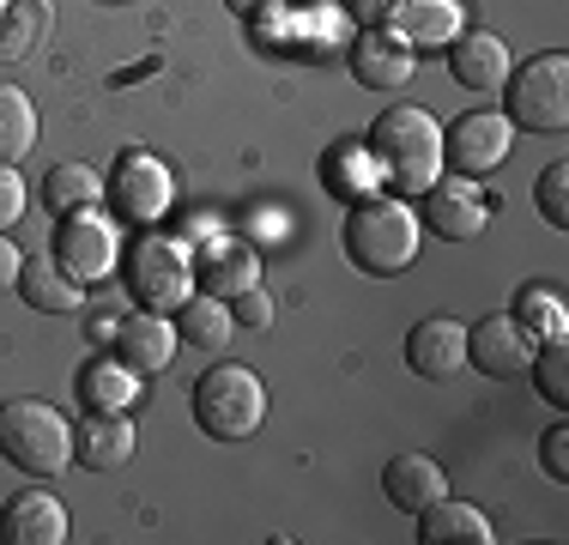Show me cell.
Here are the masks:
<instances>
[{
  "mask_svg": "<svg viewBox=\"0 0 569 545\" xmlns=\"http://www.w3.org/2000/svg\"><path fill=\"white\" fill-rule=\"evenodd\" d=\"M539 212H546V225L569 230V164H551L539 176Z\"/></svg>",
  "mask_w": 569,
  "mask_h": 545,
  "instance_id": "obj_31",
  "label": "cell"
},
{
  "mask_svg": "<svg viewBox=\"0 0 569 545\" xmlns=\"http://www.w3.org/2000/svg\"><path fill=\"white\" fill-rule=\"evenodd\" d=\"M79 406L86 413H128L140 400V376L128 370L121 358H86L79 364Z\"/></svg>",
  "mask_w": 569,
  "mask_h": 545,
  "instance_id": "obj_22",
  "label": "cell"
},
{
  "mask_svg": "<svg viewBox=\"0 0 569 545\" xmlns=\"http://www.w3.org/2000/svg\"><path fill=\"white\" fill-rule=\"evenodd\" d=\"M539 467L551 473V479H569V425H551L546 436H539Z\"/></svg>",
  "mask_w": 569,
  "mask_h": 545,
  "instance_id": "obj_33",
  "label": "cell"
},
{
  "mask_svg": "<svg viewBox=\"0 0 569 545\" xmlns=\"http://www.w3.org/2000/svg\"><path fill=\"white\" fill-rule=\"evenodd\" d=\"M121 272H128V291L140 297V309H158V316H176L182 297H194V255L176 237H158V230H146L133 242Z\"/></svg>",
  "mask_w": 569,
  "mask_h": 545,
  "instance_id": "obj_6",
  "label": "cell"
},
{
  "mask_svg": "<svg viewBox=\"0 0 569 545\" xmlns=\"http://www.w3.org/2000/svg\"><path fill=\"white\" fill-rule=\"evenodd\" d=\"M509 67H515V54H509L503 37H491V31H460L449 43V73L467 91H479V98H497V91H503Z\"/></svg>",
  "mask_w": 569,
  "mask_h": 545,
  "instance_id": "obj_17",
  "label": "cell"
},
{
  "mask_svg": "<svg viewBox=\"0 0 569 545\" xmlns=\"http://www.w3.org/2000/svg\"><path fill=\"white\" fill-rule=\"evenodd\" d=\"M37 146V103L19 86H0V164H19Z\"/></svg>",
  "mask_w": 569,
  "mask_h": 545,
  "instance_id": "obj_27",
  "label": "cell"
},
{
  "mask_svg": "<svg viewBox=\"0 0 569 545\" xmlns=\"http://www.w3.org/2000/svg\"><path fill=\"white\" fill-rule=\"evenodd\" d=\"M0 455L24 479H56L73 460V425L49 400H7L0 406Z\"/></svg>",
  "mask_w": 569,
  "mask_h": 545,
  "instance_id": "obj_4",
  "label": "cell"
},
{
  "mask_svg": "<svg viewBox=\"0 0 569 545\" xmlns=\"http://www.w3.org/2000/svg\"><path fill=\"white\" fill-rule=\"evenodd\" d=\"M509 316L521 321L533 339H563V327H569L563 304L546 291V285H521V291H515V309H509Z\"/></svg>",
  "mask_w": 569,
  "mask_h": 545,
  "instance_id": "obj_29",
  "label": "cell"
},
{
  "mask_svg": "<svg viewBox=\"0 0 569 545\" xmlns=\"http://www.w3.org/2000/svg\"><path fill=\"white\" fill-rule=\"evenodd\" d=\"M418 225H430L449 242H472L491 225V195H485L472 176H437V182L425 188V218H418Z\"/></svg>",
  "mask_w": 569,
  "mask_h": 545,
  "instance_id": "obj_10",
  "label": "cell"
},
{
  "mask_svg": "<svg viewBox=\"0 0 569 545\" xmlns=\"http://www.w3.org/2000/svg\"><path fill=\"white\" fill-rule=\"evenodd\" d=\"M533 388L546 394L551 406H569V346L563 339H539V351H533Z\"/></svg>",
  "mask_w": 569,
  "mask_h": 545,
  "instance_id": "obj_30",
  "label": "cell"
},
{
  "mask_svg": "<svg viewBox=\"0 0 569 545\" xmlns=\"http://www.w3.org/2000/svg\"><path fill=\"white\" fill-rule=\"evenodd\" d=\"M12 291H19L37 316H73V309H86V285L67 279L56 255H24V261H19V285H12Z\"/></svg>",
  "mask_w": 569,
  "mask_h": 545,
  "instance_id": "obj_19",
  "label": "cell"
},
{
  "mask_svg": "<svg viewBox=\"0 0 569 545\" xmlns=\"http://www.w3.org/2000/svg\"><path fill=\"white\" fill-rule=\"evenodd\" d=\"M230 12H237V19H261V12H273L279 0H224Z\"/></svg>",
  "mask_w": 569,
  "mask_h": 545,
  "instance_id": "obj_37",
  "label": "cell"
},
{
  "mask_svg": "<svg viewBox=\"0 0 569 545\" xmlns=\"http://www.w3.org/2000/svg\"><path fill=\"white\" fill-rule=\"evenodd\" d=\"M418 212L406 207L400 195H363L346 207V225H340V242H346V261L370 279H395L418 261Z\"/></svg>",
  "mask_w": 569,
  "mask_h": 545,
  "instance_id": "obj_2",
  "label": "cell"
},
{
  "mask_svg": "<svg viewBox=\"0 0 569 545\" xmlns=\"http://www.w3.org/2000/svg\"><path fill=\"white\" fill-rule=\"evenodd\" d=\"M321 182L346 200H363V195H376V164L363 146H333V152L321 158Z\"/></svg>",
  "mask_w": 569,
  "mask_h": 545,
  "instance_id": "obj_28",
  "label": "cell"
},
{
  "mask_svg": "<svg viewBox=\"0 0 569 545\" xmlns=\"http://www.w3.org/2000/svg\"><path fill=\"white\" fill-rule=\"evenodd\" d=\"M346 61H351V79H358L363 91H400L418 67V49L406 43L395 24H363V31L351 37Z\"/></svg>",
  "mask_w": 569,
  "mask_h": 545,
  "instance_id": "obj_12",
  "label": "cell"
},
{
  "mask_svg": "<svg viewBox=\"0 0 569 545\" xmlns=\"http://www.w3.org/2000/svg\"><path fill=\"white\" fill-rule=\"evenodd\" d=\"M176 321L170 316H158V309H133L128 321H116V358L128 364L133 376H164L170 370V358H176Z\"/></svg>",
  "mask_w": 569,
  "mask_h": 545,
  "instance_id": "obj_14",
  "label": "cell"
},
{
  "mask_svg": "<svg viewBox=\"0 0 569 545\" xmlns=\"http://www.w3.org/2000/svg\"><path fill=\"white\" fill-rule=\"evenodd\" d=\"M418 539L425 545H491V515L472 509L460 497H437L430 509H418Z\"/></svg>",
  "mask_w": 569,
  "mask_h": 545,
  "instance_id": "obj_21",
  "label": "cell"
},
{
  "mask_svg": "<svg viewBox=\"0 0 569 545\" xmlns=\"http://www.w3.org/2000/svg\"><path fill=\"white\" fill-rule=\"evenodd\" d=\"M388 24H395L412 49H437V43H455L460 37V7L455 0H400V12Z\"/></svg>",
  "mask_w": 569,
  "mask_h": 545,
  "instance_id": "obj_25",
  "label": "cell"
},
{
  "mask_svg": "<svg viewBox=\"0 0 569 545\" xmlns=\"http://www.w3.org/2000/svg\"><path fill=\"white\" fill-rule=\"evenodd\" d=\"M515 121L503 109H467L442 128V164H455V176H485L509 158Z\"/></svg>",
  "mask_w": 569,
  "mask_h": 545,
  "instance_id": "obj_8",
  "label": "cell"
},
{
  "mask_svg": "<svg viewBox=\"0 0 569 545\" xmlns=\"http://www.w3.org/2000/svg\"><path fill=\"white\" fill-rule=\"evenodd\" d=\"M194 285L207 297H242L249 285H261V255L249 249L242 237H212L207 249L194 255Z\"/></svg>",
  "mask_w": 569,
  "mask_h": 545,
  "instance_id": "obj_16",
  "label": "cell"
},
{
  "mask_svg": "<svg viewBox=\"0 0 569 545\" xmlns=\"http://www.w3.org/2000/svg\"><path fill=\"white\" fill-rule=\"evenodd\" d=\"M363 152L376 164V182H388V195H425L442 176V121L418 103H388L370 121Z\"/></svg>",
  "mask_w": 569,
  "mask_h": 545,
  "instance_id": "obj_1",
  "label": "cell"
},
{
  "mask_svg": "<svg viewBox=\"0 0 569 545\" xmlns=\"http://www.w3.org/2000/svg\"><path fill=\"white\" fill-rule=\"evenodd\" d=\"M19 242H7V230H0V291H12V285H19Z\"/></svg>",
  "mask_w": 569,
  "mask_h": 545,
  "instance_id": "obj_36",
  "label": "cell"
},
{
  "mask_svg": "<svg viewBox=\"0 0 569 545\" xmlns=\"http://www.w3.org/2000/svg\"><path fill=\"white\" fill-rule=\"evenodd\" d=\"M406 364H412V376L425 382H449L467 370V327L455 316H425L406 334Z\"/></svg>",
  "mask_w": 569,
  "mask_h": 545,
  "instance_id": "obj_15",
  "label": "cell"
},
{
  "mask_svg": "<svg viewBox=\"0 0 569 545\" xmlns=\"http://www.w3.org/2000/svg\"><path fill=\"white\" fill-rule=\"evenodd\" d=\"M170 195H176L170 164L158 152H146V146H128V152L110 164V176H103V200H110L128 225H152V218H164Z\"/></svg>",
  "mask_w": 569,
  "mask_h": 545,
  "instance_id": "obj_7",
  "label": "cell"
},
{
  "mask_svg": "<svg viewBox=\"0 0 569 545\" xmlns=\"http://www.w3.org/2000/svg\"><path fill=\"white\" fill-rule=\"evenodd\" d=\"M56 31V7L49 0H7L0 7V61H24Z\"/></svg>",
  "mask_w": 569,
  "mask_h": 545,
  "instance_id": "obj_23",
  "label": "cell"
},
{
  "mask_svg": "<svg viewBox=\"0 0 569 545\" xmlns=\"http://www.w3.org/2000/svg\"><path fill=\"white\" fill-rule=\"evenodd\" d=\"M133 443H140V430H133L128 413H86V425H73V460L86 473H116L133 460Z\"/></svg>",
  "mask_w": 569,
  "mask_h": 545,
  "instance_id": "obj_18",
  "label": "cell"
},
{
  "mask_svg": "<svg viewBox=\"0 0 569 545\" xmlns=\"http://www.w3.org/2000/svg\"><path fill=\"white\" fill-rule=\"evenodd\" d=\"M503 116L527 133H563L569 128V61L563 54H533L527 67H509Z\"/></svg>",
  "mask_w": 569,
  "mask_h": 545,
  "instance_id": "obj_5",
  "label": "cell"
},
{
  "mask_svg": "<svg viewBox=\"0 0 569 545\" xmlns=\"http://www.w3.org/2000/svg\"><path fill=\"white\" fill-rule=\"evenodd\" d=\"M533 351H539V339L515 316H485L467 327V364L491 382H521L533 370Z\"/></svg>",
  "mask_w": 569,
  "mask_h": 545,
  "instance_id": "obj_9",
  "label": "cell"
},
{
  "mask_svg": "<svg viewBox=\"0 0 569 545\" xmlns=\"http://www.w3.org/2000/svg\"><path fill=\"white\" fill-rule=\"evenodd\" d=\"M56 261H61L67 279H79V285L110 279L116 261H121L110 218H98V212H67L61 230H56Z\"/></svg>",
  "mask_w": 569,
  "mask_h": 545,
  "instance_id": "obj_11",
  "label": "cell"
},
{
  "mask_svg": "<svg viewBox=\"0 0 569 545\" xmlns=\"http://www.w3.org/2000/svg\"><path fill=\"white\" fill-rule=\"evenodd\" d=\"M188 406H194V425L207 430L212 443H249L267 418V388H261V376L242 370V364H212V370L194 382Z\"/></svg>",
  "mask_w": 569,
  "mask_h": 545,
  "instance_id": "obj_3",
  "label": "cell"
},
{
  "mask_svg": "<svg viewBox=\"0 0 569 545\" xmlns=\"http://www.w3.org/2000/svg\"><path fill=\"white\" fill-rule=\"evenodd\" d=\"M170 321H176V339L194 346V351H219V346H230V334H237L230 304H224V297H207V291L182 297V309H176Z\"/></svg>",
  "mask_w": 569,
  "mask_h": 545,
  "instance_id": "obj_24",
  "label": "cell"
},
{
  "mask_svg": "<svg viewBox=\"0 0 569 545\" xmlns=\"http://www.w3.org/2000/svg\"><path fill=\"white\" fill-rule=\"evenodd\" d=\"M0 7H7V0H0Z\"/></svg>",
  "mask_w": 569,
  "mask_h": 545,
  "instance_id": "obj_38",
  "label": "cell"
},
{
  "mask_svg": "<svg viewBox=\"0 0 569 545\" xmlns=\"http://www.w3.org/2000/svg\"><path fill=\"white\" fill-rule=\"evenodd\" d=\"M43 200H49V212H98V200H103V176L91 170V164H49V176H43Z\"/></svg>",
  "mask_w": 569,
  "mask_h": 545,
  "instance_id": "obj_26",
  "label": "cell"
},
{
  "mask_svg": "<svg viewBox=\"0 0 569 545\" xmlns=\"http://www.w3.org/2000/svg\"><path fill=\"white\" fill-rule=\"evenodd\" d=\"M340 7H346L358 24H388V19L400 12V0H340Z\"/></svg>",
  "mask_w": 569,
  "mask_h": 545,
  "instance_id": "obj_35",
  "label": "cell"
},
{
  "mask_svg": "<svg viewBox=\"0 0 569 545\" xmlns=\"http://www.w3.org/2000/svg\"><path fill=\"white\" fill-rule=\"evenodd\" d=\"M73 527H67V503L56 490H12L7 503H0V539L7 545H61Z\"/></svg>",
  "mask_w": 569,
  "mask_h": 545,
  "instance_id": "obj_13",
  "label": "cell"
},
{
  "mask_svg": "<svg viewBox=\"0 0 569 545\" xmlns=\"http://www.w3.org/2000/svg\"><path fill=\"white\" fill-rule=\"evenodd\" d=\"M382 490H388L395 509L418 515V509H430L437 497H449V473H442V460H430V455H395L382 467Z\"/></svg>",
  "mask_w": 569,
  "mask_h": 545,
  "instance_id": "obj_20",
  "label": "cell"
},
{
  "mask_svg": "<svg viewBox=\"0 0 569 545\" xmlns=\"http://www.w3.org/2000/svg\"><path fill=\"white\" fill-rule=\"evenodd\" d=\"M24 218V182L12 164H0V230H12Z\"/></svg>",
  "mask_w": 569,
  "mask_h": 545,
  "instance_id": "obj_34",
  "label": "cell"
},
{
  "mask_svg": "<svg viewBox=\"0 0 569 545\" xmlns=\"http://www.w3.org/2000/svg\"><path fill=\"white\" fill-rule=\"evenodd\" d=\"M230 321H237L242 334H261V327H273V297H267L261 285H249L242 297H230Z\"/></svg>",
  "mask_w": 569,
  "mask_h": 545,
  "instance_id": "obj_32",
  "label": "cell"
}]
</instances>
